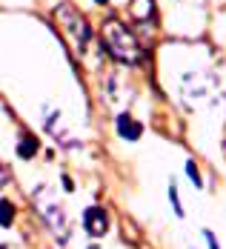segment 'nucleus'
I'll use <instances>...</instances> for the list:
<instances>
[{"instance_id":"nucleus-1","label":"nucleus","mask_w":226,"mask_h":249,"mask_svg":"<svg viewBox=\"0 0 226 249\" xmlns=\"http://www.w3.org/2000/svg\"><path fill=\"white\" fill-rule=\"evenodd\" d=\"M101 43L109 57H115L118 63H126V66H138L146 52L140 46V40L132 35V29H126V23H121L118 18H109L103 20L101 26Z\"/></svg>"},{"instance_id":"nucleus-2","label":"nucleus","mask_w":226,"mask_h":249,"mask_svg":"<svg viewBox=\"0 0 226 249\" xmlns=\"http://www.w3.org/2000/svg\"><path fill=\"white\" fill-rule=\"evenodd\" d=\"M35 203H37V212H40V218L46 221L52 232L57 235V238H66V229H69V218H66V212H63V206L57 203V200L46 195L43 189L35 195Z\"/></svg>"},{"instance_id":"nucleus-3","label":"nucleus","mask_w":226,"mask_h":249,"mask_svg":"<svg viewBox=\"0 0 226 249\" xmlns=\"http://www.w3.org/2000/svg\"><path fill=\"white\" fill-rule=\"evenodd\" d=\"M57 20H63V29L69 32V37L77 43L75 49H83V46L89 43L92 29H89V23L83 20V15H80L77 9H72V6H60V9H57Z\"/></svg>"},{"instance_id":"nucleus-4","label":"nucleus","mask_w":226,"mask_h":249,"mask_svg":"<svg viewBox=\"0 0 226 249\" xmlns=\"http://www.w3.org/2000/svg\"><path fill=\"white\" fill-rule=\"evenodd\" d=\"M212 89H215V77L206 75V72H195V75H186L180 80V95H183L186 103L203 100Z\"/></svg>"},{"instance_id":"nucleus-5","label":"nucleus","mask_w":226,"mask_h":249,"mask_svg":"<svg viewBox=\"0 0 226 249\" xmlns=\"http://www.w3.org/2000/svg\"><path fill=\"white\" fill-rule=\"evenodd\" d=\"M83 226H86L89 235L101 238V235H106V229H109V215L103 212L101 206H86V212H83Z\"/></svg>"},{"instance_id":"nucleus-6","label":"nucleus","mask_w":226,"mask_h":249,"mask_svg":"<svg viewBox=\"0 0 226 249\" xmlns=\"http://www.w3.org/2000/svg\"><path fill=\"white\" fill-rule=\"evenodd\" d=\"M115 129H118V135L126 138V141H138L140 138V124L135 121V118H129V115H118V121H115Z\"/></svg>"},{"instance_id":"nucleus-7","label":"nucleus","mask_w":226,"mask_h":249,"mask_svg":"<svg viewBox=\"0 0 226 249\" xmlns=\"http://www.w3.org/2000/svg\"><path fill=\"white\" fill-rule=\"evenodd\" d=\"M152 12H155V3H152V0H135V3H132V15H135L138 20H149Z\"/></svg>"},{"instance_id":"nucleus-8","label":"nucleus","mask_w":226,"mask_h":249,"mask_svg":"<svg viewBox=\"0 0 226 249\" xmlns=\"http://www.w3.org/2000/svg\"><path fill=\"white\" fill-rule=\"evenodd\" d=\"M37 152V143H35V138L32 135H23V141L17 143V155H23V158H32Z\"/></svg>"},{"instance_id":"nucleus-9","label":"nucleus","mask_w":226,"mask_h":249,"mask_svg":"<svg viewBox=\"0 0 226 249\" xmlns=\"http://www.w3.org/2000/svg\"><path fill=\"white\" fill-rule=\"evenodd\" d=\"M15 221V206L9 200H0V226H12Z\"/></svg>"},{"instance_id":"nucleus-10","label":"nucleus","mask_w":226,"mask_h":249,"mask_svg":"<svg viewBox=\"0 0 226 249\" xmlns=\"http://www.w3.org/2000/svg\"><path fill=\"white\" fill-rule=\"evenodd\" d=\"M169 200H172V209H175L177 218H183V206H180V198H177V186L169 183Z\"/></svg>"},{"instance_id":"nucleus-11","label":"nucleus","mask_w":226,"mask_h":249,"mask_svg":"<svg viewBox=\"0 0 226 249\" xmlns=\"http://www.w3.org/2000/svg\"><path fill=\"white\" fill-rule=\"evenodd\" d=\"M203 241L209 244V249H221V244H218V238H215L212 229H203Z\"/></svg>"},{"instance_id":"nucleus-12","label":"nucleus","mask_w":226,"mask_h":249,"mask_svg":"<svg viewBox=\"0 0 226 249\" xmlns=\"http://www.w3.org/2000/svg\"><path fill=\"white\" fill-rule=\"evenodd\" d=\"M186 175L192 178V183H195L198 189H201V186H203V183H201V175H198V169H195V163H186Z\"/></svg>"},{"instance_id":"nucleus-13","label":"nucleus","mask_w":226,"mask_h":249,"mask_svg":"<svg viewBox=\"0 0 226 249\" xmlns=\"http://www.w3.org/2000/svg\"><path fill=\"white\" fill-rule=\"evenodd\" d=\"M6 180H9V172H6V169L0 166V186H6Z\"/></svg>"},{"instance_id":"nucleus-14","label":"nucleus","mask_w":226,"mask_h":249,"mask_svg":"<svg viewBox=\"0 0 226 249\" xmlns=\"http://www.w3.org/2000/svg\"><path fill=\"white\" fill-rule=\"evenodd\" d=\"M3 249H15V247H3Z\"/></svg>"},{"instance_id":"nucleus-15","label":"nucleus","mask_w":226,"mask_h":249,"mask_svg":"<svg viewBox=\"0 0 226 249\" xmlns=\"http://www.w3.org/2000/svg\"><path fill=\"white\" fill-rule=\"evenodd\" d=\"M98 3H106V0H98Z\"/></svg>"}]
</instances>
